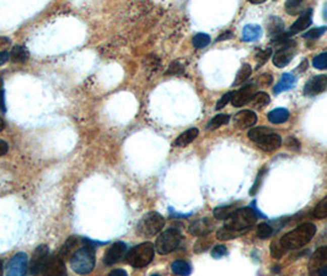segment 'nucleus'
<instances>
[{"mask_svg":"<svg viewBox=\"0 0 327 276\" xmlns=\"http://www.w3.org/2000/svg\"><path fill=\"white\" fill-rule=\"evenodd\" d=\"M208 236V235H207ZM207 236H202L200 240L197 241V243L195 244V252L196 253H202L204 250H207L209 248L210 244V238L207 237Z\"/></svg>","mask_w":327,"mask_h":276,"instance_id":"nucleus-38","label":"nucleus"},{"mask_svg":"<svg viewBox=\"0 0 327 276\" xmlns=\"http://www.w3.org/2000/svg\"><path fill=\"white\" fill-rule=\"evenodd\" d=\"M212 230H213L212 223H210L208 218H201V220H197L191 224L189 231L193 236L202 237V236L209 235V233L212 232Z\"/></svg>","mask_w":327,"mask_h":276,"instance_id":"nucleus-19","label":"nucleus"},{"mask_svg":"<svg viewBox=\"0 0 327 276\" xmlns=\"http://www.w3.org/2000/svg\"><path fill=\"white\" fill-rule=\"evenodd\" d=\"M249 2L252 3V4H262L266 0H249Z\"/></svg>","mask_w":327,"mask_h":276,"instance_id":"nucleus-54","label":"nucleus"},{"mask_svg":"<svg viewBox=\"0 0 327 276\" xmlns=\"http://www.w3.org/2000/svg\"><path fill=\"white\" fill-rule=\"evenodd\" d=\"M312 24V9H308L303 15L298 18L297 21L292 25V27L289 28V36L297 35V33L301 32V31L306 30L310 25Z\"/></svg>","mask_w":327,"mask_h":276,"instance_id":"nucleus-17","label":"nucleus"},{"mask_svg":"<svg viewBox=\"0 0 327 276\" xmlns=\"http://www.w3.org/2000/svg\"><path fill=\"white\" fill-rule=\"evenodd\" d=\"M267 28H268V33L272 37H275L277 35H279V33H282L283 28H284V24H283L282 19L272 16V18L268 20Z\"/></svg>","mask_w":327,"mask_h":276,"instance_id":"nucleus-27","label":"nucleus"},{"mask_svg":"<svg viewBox=\"0 0 327 276\" xmlns=\"http://www.w3.org/2000/svg\"><path fill=\"white\" fill-rule=\"evenodd\" d=\"M127 252V246L123 243V242H117V243H113L112 246L110 247L109 250L106 252L104 257V263L106 265H113L117 261H119L126 254Z\"/></svg>","mask_w":327,"mask_h":276,"instance_id":"nucleus-14","label":"nucleus"},{"mask_svg":"<svg viewBox=\"0 0 327 276\" xmlns=\"http://www.w3.org/2000/svg\"><path fill=\"white\" fill-rule=\"evenodd\" d=\"M232 95H234V92H227V93H225V95H224L223 97H221V98L219 99V101H218L217 106H215V109H221V108L225 107L226 104L229 103L230 101H231Z\"/></svg>","mask_w":327,"mask_h":276,"instance_id":"nucleus-43","label":"nucleus"},{"mask_svg":"<svg viewBox=\"0 0 327 276\" xmlns=\"http://www.w3.org/2000/svg\"><path fill=\"white\" fill-rule=\"evenodd\" d=\"M327 87V76L326 75H318L314 76L306 82L305 87H304V95L305 96H315L318 93L323 92Z\"/></svg>","mask_w":327,"mask_h":276,"instance_id":"nucleus-13","label":"nucleus"},{"mask_svg":"<svg viewBox=\"0 0 327 276\" xmlns=\"http://www.w3.org/2000/svg\"><path fill=\"white\" fill-rule=\"evenodd\" d=\"M238 237V233L229 230L227 227L224 226L223 229H220L217 232V238L220 241H229V240H234V238Z\"/></svg>","mask_w":327,"mask_h":276,"instance_id":"nucleus-36","label":"nucleus"},{"mask_svg":"<svg viewBox=\"0 0 327 276\" xmlns=\"http://www.w3.org/2000/svg\"><path fill=\"white\" fill-rule=\"evenodd\" d=\"M226 253H227L226 247L223 246V244H218V246H215L214 248L212 249V257L215 259L223 258L224 255H226Z\"/></svg>","mask_w":327,"mask_h":276,"instance_id":"nucleus-42","label":"nucleus"},{"mask_svg":"<svg viewBox=\"0 0 327 276\" xmlns=\"http://www.w3.org/2000/svg\"><path fill=\"white\" fill-rule=\"evenodd\" d=\"M272 81H273L272 75H268V74H264V75H261L260 79H258V82H260L261 85H263V86H267V85L271 84Z\"/></svg>","mask_w":327,"mask_h":276,"instance_id":"nucleus-47","label":"nucleus"},{"mask_svg":"<svg viewBox=\"0 0 327 276\" xmlns=\"http://www.w3.org/2000/svg\"><path fill=\"white\" fill-rule=\"evenodd\" d=\"M154 253V246L150 242H146L130 249L126 255V261L133 267H144L153 260Z\"/></svg>","mask_w":327,"mask_h":276,"instance_id":"nucleus-4","label":"nucleus"},{"mask_svg":"<svg viewBox=\"0 0 327 276\" xmlns=\"http://www.w3.org/2000/svg\"><path fill=\"white\" fill-rule=\"evenodd\" d=\"M326 30H327V27H325V26L312 28V30H310L306 33H304L303 37L304 38H308V39H317L318 37H321L323 35V33L326 32Z\"/></svg>","mask_w":327,"mask_h":276,"instance_id":"nucleus-39","label":"nucleus"},{"mask_svg":"<svg viewBox=\"0 0 327 276\" xmlns=\"http://www.w3.org/2000/svg\"><path fill=\"white\" fill-rule=\"evenodd\" d=\"M271 56H272V49H271V48H267V49L260 50V52L257 53V56H256V59H257V69L260 67H262L264 63L268 61L269 57H271Z\"/></svg>","mask_w":327,"mask_h":276,"instance_id":"nucleus-40","label":"nucleus"},{"mask_svg":"<svg viewBox=\"0 0 327 276\" xmlns=\"http://www.w3.org/2000/svg\"><path fill=\"white\" fill-rule=\"evenodd\" d=\"M10 59V53L7 52V50H4V52H0V65L5 64Z\"/></svg>","mask_w":327,"mask_h":276,"instance_id":"nucleus-49","label":"nucleus"},{"mask_svg":"<svg viewBox=\"0 0 327 276\" xmlns=\"http://www.w3.org/2000/svg\"><path fill=\"white\" fill-rule=\"evenodd\" d=\"M171 269H172L173 274L182 275V276L190 275V274H191V271H192L191 265H190L189 263H186L184 260L173 261L172 265H171Z\"/></svg>","mask_w":327,"mask_h":276,"instance_id":"nucleus-28","label":"nucleus"},{"mask_svg":"<svg viewBox=\"0 0 327 276\" xmlns=\"http://www.w3.org/2000/svg\"><path fill=\"white\" fill-rule=\"evenodd\" d=\"M27 255L25 253H18L10 259L7 266V274L11 276H22L27 271Z\"/></svg>","mask_w":327,"mask_h":276,"instance_id":"nucleus-9","label":"nucleus"},{"mask_svg":"<svg viewBox=\"0 0 327 276\" xmlns=\"http://www.w3.org/2000/svg\"><path fill=\"white\" fill-rule=\"evenodd\" d=\"M2 272H3V263L2 260H0V275H2Z\"/></svg>","mask_w":327,"mask_h":276,"instance_id":"nucleus-57","label":"nucleus"},{"mask_svg":"<svg viewBox=\"0 0 327 276\" xmlns=\"http://www.w3.org/2000/svg\"><path fill=\"white\" fill-rule=\"evenodd\" d=\"M70 266L76 274H89L95 266V246L84 240V244L70 259Z\"/></svg>","mask_w":327,"mask_h":276,"instance_id":"nucleus-2","label":"nucleus"},{"mask_svg":"<svg viewBox=\"0 0 327 276\" xmlns=\"http://www.w3.org/2000/svg\"><path fill=\"white\" fill-rule=\"evenodd\" d=\"M65 271H67V267L64 265V260L59 255L57 257H52L51 255L50 260H48L47 265L44 267V275L50 276H62L65 275Z\"/></svg>","mask_w":327,"mask_h":276,"instance_id":"nucleus-16","label":"nucleus"},{"mask_svg":"<svg viewBox=\"0 0 327 276\" xmlns=\"http://www.w3.org/2000/svg\"><path fill=\"white\" fill-rule=\"evenodd\" d=\"M295 82H297V79H295L292 74H289V73L283 74L279 82L275 85L274 93L275 95H278V93H282V92H284V91L292 90L293 87L295 86Z\"/></svg>","mask_w":327,"mask_h":276,"instance_id":"nucleus-20","label":"nucleus"},{"mask_svg":"<svg viewBox=\"0 0 327 276\" xmlns=\"http://www.w3.org/2000/svg\"><path fill=\"white\" fill-rule=\"evenodd\" d=\"M271 253H272L273 258L278 259V258L282 257V255H284L286 250H284L283 247L281 246L279 241H273L271 244Z\"/></svg>","mask_w":327,"mask_h":276,"instance_id":"nucleus-41","label":"nucleus"},{"mask_svg":"<svg viewBox=\"0 0 327 276\" xmlns=\"http://www.w3.org/2000/svg\"><path fill=\"white\" fill-rule=\"evenodd\" d=\"M304 0H287L286 10L289 15H298L303 10Z\"/></svg>","mask_w":327,"mask_h":276,"instance_id":"nucleus-31","label":"nucleus"},{"mask_svg":"<svg viewBox=\"0 0 327 276\" xmlns=\"http://www.w3.org/2000/svg\"><path fill=\"white\" fill-rule=\"evenodd\" d=\"M262 36V28L258 25H246L243 30V41L254 42L261 38Z\"/></svg>","mask_w":327,"mask_h":276,"instance_id":"nucleus-22","label":"nucleus"},{"mask_svg":"<svg viewBox=\"0 0 327 276\" xmlns=\"http://www.w3.org/2000/svg\"><path fill=\"white\" fill-rule=\"evenodd\" d=\"M198 129L197 128H191V129H189V130H186V132L184 133H182L180 136H178L177 139H176L175 140V143H173V145H175L176 147H184V146H187V145L189 144H191L193 140H195L196 138H197L198 136Z\"/></svg>","mask_w":327,"mask_h":276,"instance_id":"nucleus-21","label":"nucleus"},{"mask_svg":"<svg viewBox=\"0 0 327 276\" xmlns=\"http://www.w3.org/2000/svg\"><path fill=\"white\" fill-rule=\"evenodd\" d=\"M238 205H239L238 203H235V204L225 205V206H218V207H215L214 211H213V214H214L215 218H218V220H226V218L229 217V216L231 215L235 210L239 209Z\"/></svg>","mask_w":327,"mask_h":276,"instance_id":"nucleus-25","label":"nucleus"},{"mask_svg":"<svg viewBox=\"0 0 327 276\" xmlns=\"http://www.w3.org/2000/svg\"><path fill=\"white\" fill-rule=\"evenodd\" d=\"M289 119V112L286 108H275L268 113V121L273 124L286 123Z\"/></svg>","mask_w":327,"mask_h":276,"instance_id":"nucleus-23","label":"nucleus"},{"mask_svg":"<svg viewBox=\"0 0 327 276\" xmlns=\"http://www.w3.org/2000/svg\"><path fill=\"white\" fill-rule=\"evenodd\" d=\"M256 93V86L255 85H247L244 86L243 89H240L237 92H234L231 98V103L234 107H243L246 103L251 102L252 97Z\"/></svg>","mask_w":327,"mask_h":276,"instance_id":"nucleus-12","label":"nucleus"},{"mask_svg":"<svg viewBox=\"0 0 327 276\" xmlns=\"http://www.w3.org/2000/svg\"><path fill=\"white\" fill-rule=\"evenodd\" d=\"M323 18L327 20V5L325 7V9H323Z\"/></svg>","mask_w":327,"mask_h":276,"instance_id":"nucleus-56","label":"nucleus"},{"mask_svg":"<svg viewBox=\"0 0 327 276\" xmlns=\"http://www.w3.org/2000/svg\"><path fill=\"white\" fill-rule=\"evenodd\" d=\"M232 37V33L231 32H225V33H223V35L221 36H219L218 37V39L217 41H225V39H229V38H231Z\"/></svg>","mask_w":327,"mask_h":276,"instance_id":"nucleus-52","label":"nucleus"},{"mask_svg":"<svg viewBox=\"0 0 327 276\" xmlns=\"http://www.w3.org/2000/svg\"><path fill=\"white\" fill-rule=\"evenodd\" d=\"M315 233H316V226L311 223H306L298 226L293 231L286 233L279 240V243L286 252L299 249L314 238Z\"/></svg>","mask_w":327,"mask_h":276,"instance_id":"nucleus-1","label":"nucleus"},{"mask_svg":"<svg viewBox=\"0 0 327 276\" xmlns=\"http://www.w3.org/2000/svg\"><path fill=\"white\" fill-rule=\"evenodd\" d=\"M312 216L317 220H322V218L327 217V195L315 206Z\"/></svg>","mask_w":327,"mask_h":276,"instance_id":"nucleus-33","label":"nucleus"},{"mask_svg":"<svg viewBox=\"0 0 327 276\" xmlns=\"http://www.w3.org/2000/svg\"><path fill=\"white\" fill-rule=\"evenodd\" d=\"M269 101H271V99H269V96L267 95L266 92H257L255 93L254 97H252L251 103L254 107L261 109V108L266 107L267 104L269 103Z\"/></svg>","mask_w":327,"mask_h":276,"instance_id":"nucleus-30","label":"nucleus"},{"mask_svg":"<svg viewBox=\"0 0 327 276\" xmlns=\"http://www.w3.org/2000/svg\"><path fill=\"white\" fill-rule=\"evenodd\" d=\"M278 49L273 56V64L278 68H283L288 65L292 62L293 57L295 56L297 52V43L293 39H288L284 43L277 45Z\"/></svg>","mask_w":327,"mask_h":276,"instance_id":"nucleus-8","label":"nucleus"},{"mask_svg":"<svg viewBox=\"0 0 327 276\" xmlns=\"http://www.w3.org/2000/svg\"><path fill=\"white\" fill-rule=\"evenodd\" d=\"M209 42H210V37L208 35H206V33H198V35H196L192 39L193 47L197 48V49H202V48L207 47V45L209 44Z\"/></svg>","mask_w":327,"mask_h":276,"instance_id":"nucleus-34","label":"nucleus"},{"mask_svg":"<svg viewBox=\"0 0 327 276\" xmlns=\"http://www.w3.org/2000/svg\"><path fill=\"white\" fill-rule=\"evenodd\" d=\"M312 65L318 70L327 69V52L321 53L317 57H315L314 61H312Z\"/></svg>","mask_w":327,"mask_h":276,"instance_id":"nucleus-37","label":"nucleus"},{"mask_svg":"<svg viewBox=\"0 0 327 276\" xmlns=\"http://www.w3.org/2000/svg\"><path fill=\"white\" fill-rule=\"evenodd\" d=\"M4 127H5L4 121H3V118H2V117H0V132H2V130L4 129Z\"/></svg>","mask_w":327,"mask_h":276,"instance_id":"nucleus-55","label":"nucleus"},{"mask_svg":"<svg viewBox=\"0 0 327 276\" xmlns=\"http://www.w3.org/2000/svg\"><path fill=\"white\" fill-rule=\"evenodd\" d=\"M10 59L14 63H24L28 59V52L22 45H15L10 52Z\"/></svg>","mask_w":327,"mask_h":276,"instance_id":"nucleus-26","label":"nucleus"},{"mask_svg":"<svg viewBox=\"0 0 327 276\" xmlns=\"http://www.w3.org/2000/svg\"><path fill=\"white\" fill-rule=\"evenodd\" d=\"M257 221V214L251 207H239L225 220V227L231 231L240 233L251 229Z\"/></svg>","mask_w":327,"mask_h":276,"instance_id":"nucleus-3","label":"nucleus"},{"mask_svg":"<svg viewBox=\"0 0 327 276\" xmlns=\"http://www.w3.org/2000/svg\"><path fill=\"white\" fill-rule=\"evenodd\" d=\"M266 172H267V170L266 169H262L260 171V173H258L257 175V178H256V182H255V184H254V188H252L251 189V195H255L256 194V192H257L258 190V188H260L261 186V182L263 181V176L266 175Z\"/></svg>","mask_w":327,"mask_h":276,"instance_id":"nucleus-44","label":"nucleus"},{"mask_svg":"<svg viewBox=\"0 0 327 276\" xmlns=\"http://www.w3.org/2000/svg\"><path fill=\"white\" fill-rule=\"evenodd\" d=\"M286 145L287 147H289L291 150H294V151H298V150L300 149V143L297 140V139L293 138V136H289V138L287 139Z\"/></svg>","mask_w":327,"mask_h":276,"instance_id":"nucleus-45","label":"nucleus"},{"mask_svg":"<svg viewBox=\"0 0 327 276\" xmlns=\"http://www.w3.org/2000/svg\"><path fill=\"white\" fill-rule=\"evenodd\" d=\"M256 145H257L261 150H263V151L271 152V151H274V150H277L278 147L282 145V138H281L278 134L272 132L269 133L268 135L264 136L262 140L258 141Z\"/></svg>","mask_w":327,"mask_h":276,"instance_id":"nucleus-18","label":"nucleus"},{"mask_svg":"<svg viewBox=\"0 0 327 276\" xmlns=\"http://www.w3.org/2000/svg\"><path fill=\"white\" fill-rule=\"evenodd\" d=\"M182 72H183V68H182V65L178 62H175V63H172L171 67L169 68V70H167L166 74L169 75V74H180Z\"/></svg>","mask_w":327,"mask_h":276,"instance_id":"nucleus-46","label":"nucleus"},{"mask_svg":"<svg viewBox=\"0 0 327 276\" xmlns=\"http://www.w3.org/2000/svg\"><path fill=\"white\" fill-rule=\"evenodd\" d=\"M251 67H250L249 64H244L243 67H241V69L239 70L238 75H237V79H235L234 81V86H238V85H241L244 84L247 79L250 78V75H251Z\"/></svg>","mask_w":327,"mask_h":276,"instance_id":"nucleus-32","label":"nucleus"},{"mask_svg":"<svg viewBox=\"0 0 327 276\" xmlns=\"http://www.w3.org/2000/svg\"><path fill=\"white\" fill-rule=\"evenodd\" d=\"M165 226V218L159 212H148L138 225V232L146 237L158 235Z\"/></svg>","mask_w":327,"mask_h":276,"instance_id":"nucleus-6","label":"nucleus"},{"mask_svg":"<svg viewBox=\"0 0 327 276\" xmlns=\"http://www.w3.org/2000/svg\"><path fill=\"white\" fill-rule=\"evenodd\" d=\"M0 109L4 112L5 103H4V90H3V80L0 79Z\"/></svg>","mask_w":327,"mask_h":276,"instance_id":"nucleus-48","label":"nucleus"},{"mask_svg":"<svg viewBox=\"0 0 327 276\" xmlns=\"http://www.w3.org/2000/svg\"><path fill=\"white\" fill-rule=\"evenodd\" d=\"M50 258H51L50 248H48L45 244H42V246L37 247L35 252H33L32 258H31L30 264H28V267H27L28 272L32 275L43 274L44 267L47 265Z\"/></svg>","mask_w":327,"mask_h":276,"instance_id":"nucleus-7","label":"nucleus"},{"mask_svg":"<svg viewBox=\"0 0 327 276\" xmlns=\"http://www.w3.org/2000/svg\"><path fill=\"white\" fill-rule=\"evenodd\" d=\"M273 130L269 129L267 127H258V128H252V129L249 130L247 133V138L252 141V143L257 144L258 141H261L266 135H268L269 133H272Z\"/></svg>","mask_w":327,"mask_h":276,"instance_id":"nucleus-24","label":"nucleus"},{"mask_svg":"<svg viewBox=\"0 0 327 276\" xmlns=\"http://www.w3.org/2000/svg\"><path fill=\"white\" fill-rule=\"evenodd\" d=\"M327 266V246L320 247L311 255L309 263V270L311 274H317L321 269Z\"/></svg>","mask_w":327,"mask_h":276,"instance_id":"nucleus-11","label":"nucleus"},{"mask_svg":"<svg viewBox=\"0 0 327 276\" xmlns=\"http://www.w3.org/2000/svg\"><path fill=\"white\" fill-rule=\"evenodd\" d=\"M317 275H321V276H326L327 275V266L323 267V269H321L320 271L317 272Z\"/></svg>","mask_w":327,"mask_h":276,"instance_id":"nucleus-53","label":"nucleus"},{"mask_svg":"<svg viewBox=\"0 0 327 276\" xmlns=\"http://www.w3.org/2000/svg\"><path fill=\"white\" fill-rule=\"evenodd\" d=\"M82 244H84V238L72 236V237L68 238V241L63 244V247H62L58 255L63 259V260H70L73 255L81 248Z\"/></svg>","mask_w":327,"mask_h":276,"instance_id":"nucleus-10","label":"nucleus"},{"mask_svg":"<svg viewBox=\"0 0 327 276\" xmlns=\"http://www.w3.org/2000/svg\"><path fill=\"white\" fill-rule=\"evenodd\" d=\"M8 150H9V146H8V144L5 143L4 140H0V156L5 155V153L8 152Z\"/></svg>","mask_w":327,"mask_h":276,"instance_id":"nucleus-50","label":"nucleus"},{"mask_svg":"<svg viewBox=\"0 0 327 276\" xmlns=\"http://www.w3.org/2000/svg\"><path fill=\"white\" fill-rule=\"evenodd\" d=\"M256 233H257V237L261 238V240H267V238H269L272 236L273 229L268 224H260L257 226Z\"/></svg>","mask_w":327,"mask_h":276,"instance_id":"nucleus-35","label":"nucleus"},{"mask_svg":"<svg viewBox=\"0 0 327 276\" xmlns=\"http://www.w3.org/2000/svg\"><path fill=\"white\" fill-rule=\"evenodd\" d=\"M110 276H127V271H124L122 269H116L110 272Z\"/></svg>","mask_w":327,"mask_h":276,"instance_id":"nucleus-51","label":"nucleus"},{"mask_svg":"<svg viewBox=\"0 0 327 276\" xmlns=\"http://www.w3.org/2000/svg\"><path fill=\"white\" fill-rule=\"evenodd\" d=\"M229 121H230V117L227 115L215 116L214 118H212V121L207 124L206 129L207 130H215V129H218V128H220L221 125H225L229 123Z\"/></svg>","mask_w":327,"mask_h":276,"instance_id":"nucleus-29","label":"nucleus"},{"mask_svg":"<svg viewBox=\"0 0 327 276\" xmlns=\"http://www.w3.org/2000/svg\"><path fill=\"white\" fill-rule=\"evenodd\" d=\"M257 122V116L252 111H241L234 117V125L239 129H247L254 127Z\"/></svg>","mask_w":327,"mask_h":276,"instance_id":"nucleus-15","label":"nucleus"},{"mask_svg":"<svg viewBox=\"0 0 327 276\" xmlns=\"http://www.w3.org/2000/svg\"><path fill=\"white\" fill-rule=\"evenodd\" d=\"M181 233L176 229H169L161 233L155 242V248L159 254H169L177 248L181 243Z\"/></svg>","mask_w":327,"mask_h":276,"instance_id":"nucleus-5","label":"nucleus"}]
</instances>
